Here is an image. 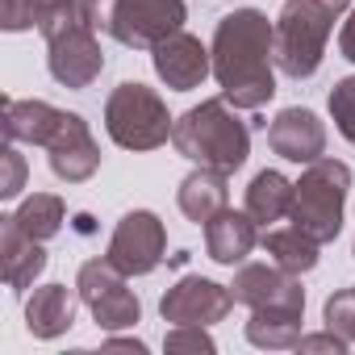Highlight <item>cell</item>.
Returning <instances> with one entry per match:
<instances>
[{
	"label": "cell",
	"instance_id": "6da1fadb",
	"mask_svg": "<svg viewBox=\"0 0 355 355\" xmlns=\"http://www.w3.org/2000/svg\"><path fill=\"white\" fill-rule=\"evenodd\" d=\"M214 80L234 109L259 113L276 96V21L259 9H230L209 42Z\"/></svg>",
	"mask_w": 355,
	"mask_h": 355
},
{
	"label": "cell",
	"instance_id": "7a4b0ae2",
	"mask_svg": "<svg viewBox=\"0 0 355 355\" xmlns=\"http://www.w3.org/2000/svg\"><path fill=\"white\" fill-rule=\"evenodd\" d=\"M171 146L197 167H218L234 175L251 159V125L239 117V109L226 96H214L175 117Z\"/></svg>",
	"mask_w": 355,
	"mask_h": 355
},
{
	"label": "cell",
	"instance_id": "3957f363",
	"mask_svg": "<svg viewBox=\"0 0 355 355\" xmlns=\"http://www.w3.org/2000/svg\"><path fill=\"white\" fill-rule=\"evenodd\" d=\"M351 0H284L276 13V67L288 80L318 76L334 21H343Z\"/></svg>",
	"mask_w": 355,
	"mask_h": 355
},
{
	"label": "cell",
	"instance_id": "277c9868",
	"mask_svg": "<svg viewBox=\"0 0 355 355\" xmlns=\"http://www.w3.org/2000/svg\"><path fill=\"white\" fill-rule=\"evenodd\" d=\"M347 197H351V167L343 159H326L322 155V159L305 163V171H301V180L293 189L288 222L326 247V243H334L343 234Z\"/></svg>",
	"mask_w": 355,
	"mask_h": 355
},
{
	"label": "cell",
	"instance_id": "5b68a950",
	"mask_svg": "<svg viewBox=\"0 0 355 355\" xmlns=\"http://www.w3.org/2000/svg\"><path fill=\"white\" fill-rule=\"evenodd\" d=\"M171 125L175 117L167 113V101L142 80H121L105 101V134L121 150H159L171 142Z\"/></svg>",
	"mask_w": 355,
	"mask_h": 355
},
{
	"label": "cell",
	"instance_id": "8992f818",
	"mask_svg": "<svg viewBox=\"0 0 355 355\" xmlns=\"http://www.w3.org/2000/svg\"><path fill=\"white\" fill-rule=\"evenodd\" d=\"M76 293H80V301L88 305L92 322H96L101 330H109V334H113V330H130V326L142 318V301H138V293L130 288V276H125L109 255L80 263V272H76Z\"/></svg>",
	"mask_w": 355,
	"mask_h": 355
},
{
	"label": "cell",
	"instance_id": "52a82bcc",
	"mask_svg": "<svg viewBox=\"0 0 355 355\" xmlns=\"http://www.w3.org/2000/svg\"><path fill=\"white\" fill-rule=\"evenodd\" d=\"M184 21H189V5H184V0H113L101 34L117 38L121 46L150 51L167 34L184 30Z\"/></svg>",
	"mask_w": 355,
	"mask_h": 355
},
{
	"label": "cell",
	"instance_id": "ba28073f",
	"mask_svg": "<svg viewBox=\"0 0 355 355\" xmlns=\"http://www.w3.org/2000/svg\"><path fill=\"white\" fill-rule=\"evenodd\" d=\"M101 30L84 17L67 30H59L55 38H46V71L55 84L63 88H92L105 71V51H101Z\"/></svg>",
	"mask_w": 355,
	"mask_h": 355
},
{
	"label": "cell",
	"instance_id": "9c48e42d",
	"mask_svg": "<svg viewBox=\"0 0 355 355\" xmlns=\"http://www.w3.org/2000/svg\"><path fill=\"white\" fill-rule=\"evenodd\" d=\"M105 255L134 280V276H150L163 259H167V230L159 222V214L150 209H130L121 214V222L109 234Z\"/></svg>",
	"mask_w": 355,
	"mask_h": 355
},
{
	"label": "cell",
	"instance_id": "30bf717a",
	"mask_svg": "<svg viewBox=\"0 0 355 355\" xmlns=\"http://www.w3.org/2000/svg\"><path fill=\"white\" fill-rule=\"evenodd\" d=\"M234 293L230 284H218L209 276H180L163 297H159V318L171 322V326H214V322H226L230 309H234Z\"/></svg>",
	"mask_w": 355,
	"mask_h": 355
},
{
	"label": "cell",
	"instance_id": "8fae6325",
	"mask_svg": "<svg viewBox=\"0 0 355 355\" xmlns=\"http://www.w3.org/2000/svg\"><path fill=\"white\" fill-rule=\"evenodd\" d=\"M150 67L171 92H193L214 76V55L189 30H175V34H167L163 42L150 46Z\"/></svg>",
	"mask_w": 355,
	"mask_h": 355
},
{
	"label": "cell",
	"instance_id": "7c38bea8",
	"mask_svg": "<svg viewBox=\"0 0 355 355\" xmlns=\"http://www.w3.org/2000/svg\"><path fill=\"white\" fill-rule=\"evenodd\" d=\"M230 293L247 309H305V288L301 276L284 272L280 263H239Z\"/></svg>",
	"mask_w": 355,
	"mask_h": 355
},
{
	"label": "cell",
	"instance_id": "4fadbf2b",
	"mask_svg": "<svg viewBox=\"0 0 355 355\" xmlns=\"http://www.w3.org/2000/svg\"><path fill=\"white\" fill-rule=\"evenodd\" d=\"M268 146L284 159V163H313L326 155V121L313 109L288 105L268 121Z\"/></svg>",
	"mask_w": 355,
	"mask_h": 355
},
{
	"label": "cell",
	"instance_id": "5bb4252c",
	"mask_svg": "<svg viewBox=\"0 0 355 355\" xmlns=\"http://www.w3.org/2000/svg\"><path fill=\"white\" fill-rule=\"evenodd\" d=\"M46 163H51V171L59 175V180H67V184H84V180L96 175L101 146H96V138H92V130H88V121L80 113H67L63 130L46 146Z\"/></svg>",
	"mask_w": 355,
	"mask_h": 355
},
{
	"label": "cell",
	"instance_id": "9a60e30c",
	"mask_svg": "<svg viewBox=\"0 0 355 355\" xmlns=\"http://www.w3.org/2000/svg\"><path fill=\"white\" fill-rule=\"evenodd\" d=\"M46 243L30 239L13 214L0 218V276H5V284L13 293H30L34 280L46 272Z\"/></svg>",
	"mask_w": 355,
	"mask_h": 355
},
{
	"label": "cell",
	"instance_id": "2e32d148",
	"mask_svg": "<svg viewBox=\"0 0 355 355\" xmlns=\"http://www.w3.org/2000/svg\"><path fill=\"white\" fill-rule=\"evenodd\" d=\"M259 247V222L243 209H222L218 218L205 222V255L222 268L247 263V255Z\"/></svg>",
	"mask_w": 355,
	"mask_h": 355
},
{
	"label": "cell",
	"instance_id": "e0dca14e",
	"mask_svg": "<svg viewBox=\"0 0 355 355\" xmlns=\"http://www.w3.org/2000/svg\"><path fill=\"white\" fill-rule=\"evenodd\" d=\"M80 293L67 284H38L34 293H26V330L42 343L67 334L76 326V309H80Z\"/></svg>",
	"mask_w": 355,
	"mask_h": 355
},
{
	"label": "cell",
	"instance_id": "ac0fdd59",
	"mask_svg": "<svg viewBox=\"0 0 355 355\" xmlns=\"http://www.w3.org/2000/svg\"><path fill=\"white\" fill-rule=\"evenodd\" d=\"M63 121H67V109H59L51 101H34V96L5 101V138L17 146H51L55 134L63 130Z\"/></svg>",
	"mask_w": 355,
	"mask_h": 355
},
{
	"label": "cell",
	"instance_id": "d6986e66",
	"mask_svg": "<svg viewBox=\"0 0 355 355\" xmlns=\"http://www.w3.org/2000/svg\"><path fill=\"white\" fill-rule=\"evenodd\" d=\"M175 205L180 214L197 226H205L209 218H218L222 209H230V171L218 167H193L180 189H175Z\"/></svg>",
	"mask_w": 355,
	"mask_h": 355
},
{
	"label": "cell",
	"instance_id": "ffe728a7",
	"mask_svg": "<svg viewBox=\"0 0 355 355\" xmlns=\"http://www.w3.org/2000/svg\"><path fill=\"white\" fill-rule=\"evenodd\" d=\"M293 189H297V180H288V175L276 171V167H263V171L251 175L243 209L268 230V226H276V222L288 218V209H293Z\"/></svg>",
	"mask_w": 355,
	"mask_h": 355
},
{
	"label": "cell",
	"instance_id": "44dd1931",
	"mask_svg": "<svg viewBox=\"0 0 355 355\" xmlns=\"http://www.w3.org/2000/svg\"><path fill=\"white\" fill-rule=\"evenodd\" d=\"M259 247L268 251V259L272 263H280L284 272H293V276H305V272H313L318 268V239H309L305 230H297V226H268L263 234H259Z\"/></svg>",
	"mask_w": 355,
	"mask_h": 355
},
{
	"label": "cell",
	"instance_id": "7402d4cb",
	"mask_svg": "<svg viewBox=\"0 0 355 355\" xmlns=\"http://www.w3.org/2000/svg\"><path fill=\"white\" fill-rule=\"evenodd\" d=\"M305 309H251L247 318V343L259 351H288L305 334Z\"/></svg>",
	"mask_w": 355,
	"mask_h": 355
},
{
	"label": "cell",
	"instance_id": "603a6c76",
	"mask_svg": "<svg viewBox=\"0 0 355 355\" xmlns=\"http://www.w3.org/2000/svg\"><path fill=\"white\" fill-rule=\"evenodd\" d=\"M13 218H17V226H21L30 239L51 243V239L63 230V222H67V205H63V197H55V193H30V197L13 209Z\"/></svg>",
	"mask_w": 355,
	"mask_h": 355
},
{
	"label": "cell",
	"instance_id": "cb8c5ba5",
	"mask_svg": "<svg viewBox=\"0 0 355 355\" xmlns=\"http://www.w3.org/2000/svg\"><path fill=\"white\" fill-rule=\"evenodd\" d=\"M34 9H38V34H42V42L55 38L59 30L84 21V0H34Z\"/></svg>",
	"mask_w": 355,
	"mask_h": 355
},
{
	"label": "cell",
	"instance_id": "d4e9b609",
	"mask_svg": "<svg viewBox=\"0 0 355 355\" xmlns=\"http://www.w3.org/2000/svg\"><path fill=\"white\" fill-rule=\"evenodd\" d=\"M326 109H330V121H334V130L355 146V76H343L334 88H330V96H326Z\"/></svg>",
	"mask_w": 355,
	"mask_h": 355
},
{
	"label": "cell",
	"instance_id": "484cf974",
	"mask_svg": "<svg viewBox=\"0 0 355 355\" xmlns=\"http://www.w3.org/2000/svg\"><path fill=\"white\" fill-rule=\"evenodd\" d=\"M322 322H326L330 330H338L343 338L355 343V284H351V288H338V293L326 297V305H322Z\"/></svg>",
	"mask_w": 355,
	"mask_h": 355
},
{
	"label": "cell",
	"instance_id": "4316f807",
	"mask_svg": "<svg viewBox=\"0 0 355 355\" xmlns=\"http://www.w3.org/2000/svg\"><path fill=\"white\" fill-rule=\"evenodd\" d=\"M163 351H197V355H214L218 343H214L209 326H193V322H184V326H171V330L163 334Z\"/></svg>",
	"mask_w": 355,
	"mask_h": 355
},
{
	"label": "cell",
	"instance_id": "83f0119b",
	"mask_svg": "<svg viewBox=\"0 0 355 355\" xmlns=\"http://www.w3.org/2000/svg\"><path fill=\"white\" fill-rule=\"evenodd\" d=\"M0 163H5V180H0V197H5V201H13V197H21V189H26V175H30V167H26V155L17 150V142H9V146H5Z\"/></svg>",
	"mask_w": 355,
	"mask_h": 355
},
{
	"label": "cell",
	"instance_id": "f1b7e54d",
	"mask_svg": "<svg viewBox=\"0 0 355 355\" xmlns=\"http://www.w3.org/2000/svg\"><path fill=\"white\" fill-rule=\"evenodd\" d=\"M0 26H5L9 34L38 30V9H34V0H5V13H0Z\"/></svg>",
	"mask_w": 355,
	"mask_h": 355
},
{
	"label": "cell",
	"instance_id": "f546056e",
	"mask_svg": "<svg viewBox=\"0 0 355 355\" xmlns=\"http://www.w3.org/2000/svg\"><path fill=\"white\" fill-rule=\"evenodd\" d=\"M347 347H351V338H343L338 330H318V334H301V343H297V351H326V355H347Z\"/></svg>",
	"mask_w": 355,
	"mask_h": 355
},
{
	"label": "cell",
	"instance_id": "4dcf8cb0",
	"mask_svg": "<svg viewBox=\"0 0 355 355\" xmlns=\"http://www.w3.org/2000/svg\"><path fill=\"white\" fill-rule=\"evenodd\" d=\"M338 55L347 63H355V9H347V17L338 26Z\"/></svg>",
	"mask_w": 355,
	"mask_h": 355
},
{
	"label": "cell",
	"instance_id": "1f68e13d",
	"mask_svg": "<svg viewBox=\"0 0 355 355\" xmlns=\"http://www.w3.org/2000/svg\"><path fill=\"white\" fill-rule=\"evenodd\" d=\"M105 347H125V351H134V355H142V351H146V343H142V338H109Z\"/></svg>",
	"mask_w": 355,
	"mask_h": 355
},
{
	"label": "cell",
	"instance_id": "d6a6232c",
	"mask_svg": "<svg viewBox=\"0 0 355 355\" xmlns=\"http://www.w3.org/2000/svg\"><path fill=\"white\" fill-rule=\"evenodd\" d=\"M351 255H355V247H351Z\"/></svg>",
	"mask_w": 355,
	"mask_h": 355
}]
</instances>
